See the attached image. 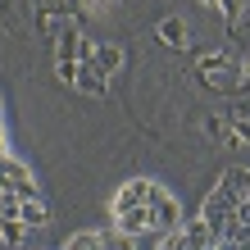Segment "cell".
I'll return each mask as SVG.
<instances>
[{
  "label": "cell",
  "instance_id": "cell-1",
  "mask_svg": "<svg viewBox=\"0 0 250 250\" xmlns=\"http://www.w3.org/2000/svg\"><path fill=\"white\" fill-rule=\"evenodd\" d=\"M150 214H155V232L178 228V218H182V214H178V200H173V196H168V191L159 187V182L150 187Z\"/></svg>",
  "mask_w": 250,
  "mask_h": 250
},
{
  "label": "cell",
  "instance_id": "cell-2",
  "mask_svg": "<svg viewBox=\"0 0 250 250\" xmlns=\"http://www.w3.org/2000/svg\"><path fill=\"white\" fill-rule=\"evenodd\" d=\"M114 218H119V232H127V237L155 232V214H150V205H132V209H119Z\"/></svg>",
  "mask_w": 250,
  "mask_h": 250
},
{
  "label": "cell",
  "instance_id": "cell-3",
  "mask_svg": "<svg viewBox=\"0 0 250 250\" xmlns=\"http://www.w3.org/2000/svg\"><path fill=\"white\" fill-rule=\"evenodd\" d=\"M73 86H78V91H86V96H105V73L96 68V55L78 64V82H73Z\"/></svg>",
  "mask_w": 250,
  "mask_h": 250
},
{
  "label": "cell",
  "instance_id": "cell-4",
  "mask_svg": "<svg viewBox=\"0 0 250 250\" xmlns=\"http://www.w3.org/2000/svg\"><path fill=\"white\" fill-rule=\"evenodd\" d=\"M150 187L155 182H123V191H119V196H114V214H119V209H132V205H150Z\"/></svg>",
  "mask_w": 250,
  "mask_h": 250
},
{
  "label": "cell",
  "instance_id": "cell-5",
  "mask_svg": "<svg viewBox=\"0 0 250 250\" xmlns=\"http://www.w3.org/2000/svg\"><path fill=\"white\" fill-rule=\"evenodd\" d=\"M159 41L173 46V50H187V23L182 19H164L159 23Z\"/></svg>",
  "mask_w": 250,
  "mask_h": 250
},
{
  "label": "cell",
  "instance_id": "cell-6",
  "mask_svg": "<svg viewBox=\"0 0 250 250\" xmlns=\"http://www.w3.org/2000/svg\"><path fill=\"white\" fill-rule=\"evenodd\" d=\"M19 218H23L27 228H46V223H50V214H46V200H41V196H32V200H23V209H19Z\"/></svg>",
  "mask_w": 250,
  "mask_h": 250
},
{
  "label": "cell",
  "instance_id": "cell-7",
  "mask_svg": "<svg viewBox=\"0 0 250 250\" xmlns=\"http://www.w3.org/2000/svg\"><path fill=\"white\" fill-rule=\"evenodd\" d=\"M96 68L105 73V78H109V73H119L123 68V50L119 46H96Z\"/></svg>",
  "mask_w": 250,
  "mask_h": 250
},
{
  "label": "cell",
  "instance_id": "cell-8",
  "mask_svg": "<svg viewBox=\"0 0 250 250\" xmlns=\"http://www.w3.org/2000/svg\"><path fill=\"white\" fill-rule=\"evenodd\" d=\"M27 232H32V228H27L23 218H0V241H5V246H23Z\"/></svg>",
  "mask_w": 250,
  "mask_h": 250
},
{
  "label": "cell",
  "instance_id": "cell-9",
  "mask_svg": "<svg viewBox=\"0 0 250 250\" xmlns=\"http://www.w3.org/2000/svg\"><path fill=\"white\" fill-rule=\"evenodd\" d=\"M64 250H105V237H100V232H78Z\"/></svg>",
  "mask_w": 250,
  "mask_h": 250
},
{
  "label": "cell",
  "instance_id": "cell-10",
  "mask_svg": "<svg viewBox=\"0 0 250 250\" xmlns=\"http://www.w3.org/2000/svg\"><path fill=\"white\" fill-rule=\"evenodd\" d=\"M218 9H223V14H228V23L237 27L246 14H250V0H218Z\"/></svg>",
  "mask_w": 250,
  "mask_h": 250
},
{
  "label": "cell",
  "instance_id": "cell-11",
  "mask_svg": "<svg viewBox=\"0 0 250 250\" xmlns=\"http://www.w3.org/2000/svg\"><path fill=\"white\" fill-rule=\"evenodd\" d=\"M19 209H23V200L14 196V191L0 187V218H19Z\"/></svg>",
  "mask_w": 250,
  "mask_h": 250
},
{
  "label": "cell",
  "instance_id": "cell-12",
  "mask_svg": "<svg viewBox=\"0 0 250 250\" xmlns=\"http://www.w3.org/2000/svg\"><path fill=\"white\" fill-rule=\"evenodd\" d=\"M55 73H60V82H78V60H60Z\"/></svg>",
  "mask_w": 250,
  "mask_h": 250
},
{
  "label": "cell",
  "instance_id": "cell-13",
  "mask_svg": "<svg viewBox=\"0 0 250 250\" xmlns=\"http://www.w3.org/2000/svg\"><path fill=\"white\" fill-rule=\"evenodd\" d=\"M205 132H209V137H228V119H209Z\"/></svg>",
  "mask_w": 250,
  "mask_h": 250
},
{
  "label": "cell",
  "instance_id": "cell-14",
  "mask_svg": "<svg viewBox=\"0 0 250 250\" xmlns=\"http://www.w3.org/2000/svg\"><path fill=\"white\" fill-rule=\"evenodd\" d=\"M241 196L250 200V173H241Z\"/></svg>",
  "mask_w": 250,
  "mask_h": 250
},
{
  "label": "cell",
  "instance_id": "cell-15",
  "mask_svg": "<svg viewBox=\"0 0 250 250\" xmlns=\"http://www.w3.org/2000/svg\"><path fill=\"white\" fill-rule=\"evenodd\" d=\"M0 155H5V127H0Z\"/></svg>",
  "mask_w": 250,
  "mask_h": 250
}]
</instances>
